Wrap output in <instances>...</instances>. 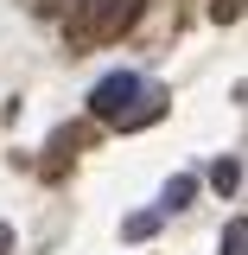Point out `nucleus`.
Masks as SVG:
<instances>
[{
  "mask_svg": "<svg viewBox=\"0 0 248 255\" xmlns=\"http://www.w3.org/2000/svg\"><path fill=\"white\" fill-rule=\"evenodd\" d=\"M89 115L108 128H121V134H134V128H147L165 115V90L159 83H147V77H134V70H115V77H102L89 90Z\"/></svg>",
  "mask_w": 248,
  "mask_h": 255,
  "instance_id": "1",
  "label": "nucleus"
},
{
  "mask_svg": "<svg viewBox=\"0 0 248 255\" xmlns=\"http://www.w3.org/2000/svg\"><path fill=\"white\" fill-rule=\"evenodd\" d=\"M147 13V0H108V13H102V26H95V38H121L134 19Z\"/></svg>",
  "mask_w": 248,
  "mask_h": 255,
  "instance_id": "2",
  "label": "nucleus"
},
{
  "mask_svg": "<svg viewBox=\"0 0 248 255\" xmlns=\"http://www.w3.org/2000/svg\"><path fill=\"white\" fill-rule=\"evenodd\" d=\"M210 185H217L223 198H229V191L242 185V159H217V166H210Z\"/></svg>",
  "mask_w": 248,
  "mask_h": 255,
  "instance_id": "3",
  "label": "nucleus"
},
{
  "mask_svg": "<svg viewBox=\"0 0 248 255\" xmlns=\"http://www.w3.org/2000/svg\"><path fill=\"white\" fill-rule=\"evenodd\" d=\"M191 191H197V179H191V172H178V179L165 185V211H185V204H191Z\"/></svg>",
  "mask_w": 248,
  "mask_h": 255,
  "instance_id": "4",
  "label": "nucleus"
},
{
  "mask_svg": "<svg viewBox=\"0 0 248 255\" xmlns=\"http://www.w3.org/2000/svg\"><path fill=\"white\" fill-rule=\"evenodd\" d=\"M242 243H248V223L229 217V230H223V255H242Z\"/></svg>",
  "mask_w": 248,
  "mask_h": 255,
  "instance_id": "5",
  "label": "nucleus"
},
{
  "mask_svg": "<svg viewBox=\"0 0 248 255\" xmlns=\"http://www.w3.org/2000/svg\"><path fill=\"white\" fill-rule=\"evenodd\" d=\"M210 19H217V26H236V19H242V0H210Z\"/></svg>",
  "mask_w": 248,
  "mask_h": 255,
  "instance_id": "6",
  "label": "nucleus"
},
{
  "mask_svg": "<svg viewBox=\"0 0 248 255\" xmlns=\"http://www.w3.org/2000/svg\"><path fill=\"white\" fill-rule=\"evenodd\" d=\"M153 223H159L153 211H140V217H127V236H134V243H140V236H153Z\"/></svg>",
  "mask_w": 248,
  "mask_h": 255,
  "instance_id": "7",
  "label": "nucleus"
},
{
  "mask_svg": "<svg viewBox=\"0 0 248 255\" xmlns=\"http://www.w3.org/2000/svg\"><path fill=\"white\" fill-rule=\"evenodd\" d=\"M6 249H13V230H6V223H0V255H6Z\"/></svg>",
  "mask_w": 248,
  "mask_h": 255,
  "instance_id": "8",
  "label": "nucleus"
}]
</instances>
